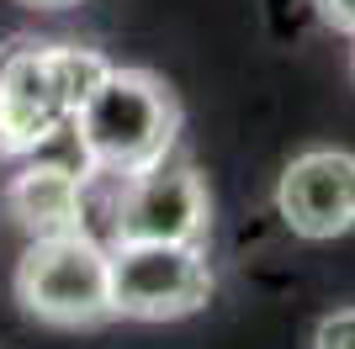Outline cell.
I'll return each instance as SVG.
<instances>
[{
    "mask_svg": "<svg viewBox=\"0 0 355 349\" xmlns=\"http://www.w3.org/2000/svg\"><path fill=\"white\" fill-rule=\"evenodd\" d=\"M112 69L96 48L6 37L0 43V159H27L74 122L96 80Z\"/></svg>",
    "mask_w": 355,
    "mask_h": 349,
    "instance_id": "1",
    "label": "cell"
},
{
    "mask_svg": "<svg viewBox=\"0 0 355 349\" xmlns=\"http://www.w3.org/2000/svg\"><path fill=\"white\" fill-rule=\"evenodd\" d=\"M180 101L159 74L148 69H112L96 80L80 111H74V148L80 164L112 180L144 174L148 164H159L164 154H175L180 143Z\"/></svg>",
    "mask_w": 355,
    "mask_h": 349,
    "instance_id": "2",
    "label": "cell"
},
{
    "mask_svg": "<svg viewBox=\"0 0 355 349\" xmlns=\"http://www.w3.org/2000/svg\"><path fill=\"white\" fill-rule=\"evenodd\" d=\"M16 302L48 328H101L112 323L106 244L90 233L32 238L16 265Z\"/></svg>",
    "mask_w": 355,
    "mask_h": 349,
    "instance_id": "3",
    "label": "cell"
},
{
    "mask_svg": "<svg viewBox=\"0 0 355 349\" xmlns=\"http://www.w3.org/2000/svg\"><path fill=\"white\" fill-rule=\"evenodd\" d=\"M212 265L202 244H106L112 318L175 323L212 302Z\"/></svg>",
    "mask_w": 355,
    "mask_h": 349,
    "instance_id": "4",
    "label": "cell"
},
{
    "mask_svg": "<svg viewBox=\"0 0 355 349\" xmlns=\"http://www.w3.org/2000/svg\"><path fill=\"white\" fill-rule=\"evenodd\" d=\"M212 202L186 154H164L144 174L117 180L106 206V244H207Z\"/></svg>",
    "mask_w": 355,
    "mask_h": 349,
    "instance_id": "5",
    "label": "cell"
},
{
    "mask_svg": "<svg viewBox=\"0 0 355 349\" xmlns=\"http://www.w3.org/2000/svg\"><path fill=\"white\" fill-rule=\"evenodd\" d=\"M276 212L308 244L350 233L355 228V154L350 148L297 154L276 180Z\"/></svg>",
    "mask_w": 355,
    "mask_h": 349,
    "instance_id": "6",
    "label": "cell"
},
{
    "mask_svg": "<svg viewBox=\"0 0 355 349\" xmlns=\"http://www.w3.org/2000/svg\"><path fill=\"white\" fill-rule=\"evenodd\" d=\"M6 212L27 238H64L85 228V174L59 159H37L11 174L6 186Z\"/></svg>",
    "mask_w": 355,
    "mask_h": 349,
    "instance_id": "7",
    "label": "cell"
},
{
    "mask_svg": "<svg viewBox=\"0 0 355 349\" xmlns=\"http://www.w3.org/2000/svg\"><path fill=\"white\" fill-rule=\"evenodd\" d=\"M313 349H355V307H334L313 328Z\"/></svg>",
    "mask_w": 355,
    "mask_h": 349,
    "instance_id": "8",
    "label": "cell"
},
{
    "mask_svg": "<svg viewBox=\"0 0 355 349\" xmlns=\"http://www.w3.org/2000/svg\"><path fill=\"white\" fill-rule=\"evenodd\" d=\"M313 6H318V16H324V27L355 37V0H313Z\"/></svg>",
    "mask_w": 355,
    "mask_h": 349,
    "instance_id": "9",
    "label": "cell"
},
{
    "mask_svg": "<svg viewBox=\"0 0 355 349\" xmlns=\"http://www.w3.org/2000/svg\"><path fill=\"white\" fill-rule=\"evenodd\" d=\"M21 6H37V11H59V6H80V0H21Z\"/></svg>",
    "mask_w": 355,
    "mask_h": 349,
    "instance_id": "10",
    "label": "cell"
},
{
    "mask_svg": "<svg viewBox=\"0 0 355 349\" xmlns=\"http://www.w3.org/2000/svg\"><path fill=\"white\" fill-rule=\"evenodd\" d=\"M350 69H355V53H350Z\"/></svg>",
    "mask_w": 355,
    "mask_h": 349,
    "instance_id": "11",
    "label": "cell"
}]
</instances>
